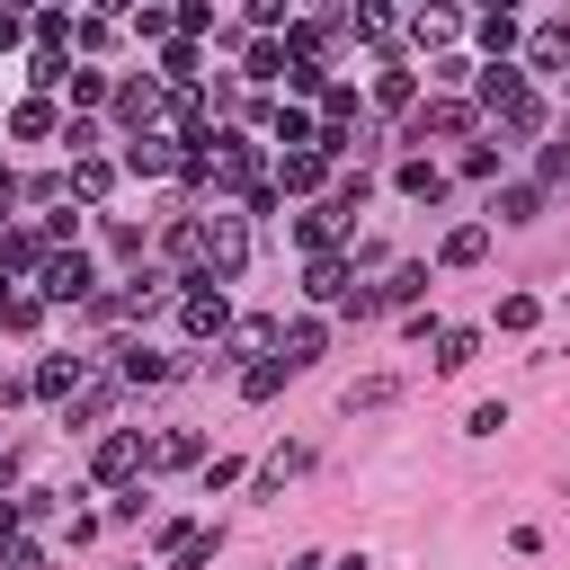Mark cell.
Instances as JSON below:
<instances>
[{
	"instance_id": "cell-37",
	"label": "cell",
	"mask_w": 570,
	"mask_h": 570,
	"mask_svg": "<svg viewBox=\"0 0 570 570\" xmlns=\"http://www.w3.org/2000/svg\"><path fill=\"white\" fill-rule=\"evenodd\" d=\"M347 116H356V89H347V80H338V89H321V125H347Z\"/></svg>"
},
{
	"instance_id": "cell-14",
	"label": "cell",
	"mask_w": 570,
	"mask_h": 570,
	"mask_svg": "<svg viewBox=\"0 0 570 570\" xmlns=\"http://www.w3.org/2000/svg\"><path fill=\"white\" fill-rule=\"evenodd\" d=\"M178 463H205V436H196V428H169V436H151V472H178Z\"/></svg>"
},
{
	"instance_id": "cell-28",
	"label": "cell",
	"mask_w": 570,
	"mask_h": 570,
	"mask_svg": "<svg viewBox=\"0 0 570 570\" xmlns=\"http://www.w3.org/2000/svg\"><path fill=\"white\" fill-rule=\"evenodd\" d=\"M285 62H294V53H285L276 36H258V45H249V80H285Z\"/></svg>"
},
{
	"instance_id": "cell-2",
	"label": "cell",
	"mask_w": 570,
	"mask_h": 570,
	"mask_svg": "<svg viewBox=\"0 0 570 570\" xmlns=\"http://www.w3.org/2000/svg\"><path fill=\"white\" fill-rule=\"evenodd\" d=\"M240 258H249V214H205V232H196V267L232 285Z\"/></svg>"
},
{
	"instance_id": "cell-16",
	"label": "cell",
	"mask_w": 570,
	"mask_h": 570,
	"mask_svg": "<svg viewBox=\"0 0 570 570\" xmlns=\"http://www.w3.org/2000/svg\"><path fill=\"white\" fill-rule=\"evenodd\" d=\"M107 187H116V160H98V151H89V160H71V196H80V205H98Z\"/></svg>"
},
{
	"instance_id": "cell-10",
	"label": "cell",
	"mask_w": 570,
	"mask_h": 570,
	"mask_svg": "<svg viewBox=\"0 0 570 570\" xmlns=\"http://www.w3.org/2000/svg\"><path fill=\"white\" fill-rule=\"evenodd\" d=\"M428 134H472V107H463V98H436V107H419V116H410V142H428Z\"/></svg>"
},
{
	"instance_id": "cell-48",
	"label": "cell",
	"mask_w": 570,
	"mask_h": 570,
	"mask_svg": "<svg viewBox=\"0 0 570 570\" xmlns=\"http://www.w3.org/2000/svg\"><path fill=\"white\" fill-rule=\"evenodd\" d=\"M338 570H365V561H338Z\"/></svg>"
},
{
	"instance_id": "cell-21",
	"label": "cell",
	"mask_w": 570,
	"mask_h": 570,
	"mask_svg": "<svg viewBox=\"0 0 570 570\" xmlns=\"http://www.w3.org/2000/svg\"><path fill=\"white\" fill-rule=\"evenodd\" d=\"M454 27H463V18H454V9H436V0H428V9H410V36H419V45H454Z\"/></svg>"
},
{
	"instance_id": "cell-47",
	"label": "cell",
	"mask_w": 570,
	"mask_h": 570,
	"mask_svg": "<svg viewBox=\"0 0 570 570\" xmlns=\"http://www.w3.org/2000/svg\"><path fill=\"white\" fill-rule=\"evenodd\" d=\"M36 9H71V0H36Z\"/></svg>"
},
{
	"instance_id": "cell-40",
	"label": "cell",
	"mask_w": 570,
	"mask_h": 570,
	"mask_svg": "<svg viewBox=\"0 0 570 570\" xmlns=\"http://www.w3.org/2000/svg\"><path fill=\"white\" fill-rule=\"evenodd\" d=\"M463 178H499V142H472L463 151Z\"/></svg>"
},
{
	"instance_id": "cell-4",
	"label": "cell",
	"mask_w": 570,
	"mask_h": 570,
	"mask_svg": "<svg viewBox=\"0 0 570 570\" xmlns=\"http://www.w3.org/2000/svg\"><path fill=\"white\" fill-rule=\"evenodd\" d=\"M89 472H98V481H134V472H151L142 428H107V436H98V454H89Z\"/></svg>"
},
{
	"instance_id": "cell-36",
	"label": "cell",
	"mask_w": 570,
	"mask_h": 570,
	"mask_svg": "<svg viewBox=\"0 0 570 570\" xmlns=\"http://www.w3.org/2000/svg\"><path fill=\"white\" fill-rule=\"evenodd\" d=\"M0 570H45V543H27V534H9V543H0Z\"/></svg>"
},
{
	"instance_id": "cell-49",
	"label": "cell",
	"mask_w": 570,
	"mask_h": 570,
	"mask_svg": "<svg viewBox=\"0 0 570 570\" xmlns=\"http://www.w3.org/2000/svg\"><path fill=\"white\" fill-rule=\"evenodd\" d=\"M561 80H570V71H561Z\"/></svg>"
},
{
	"instance_id": "cell-29",
	"label": "cell",
	"mask_w": 570,
	"mask_h": 570,
	"mask_svg": "<svg viewBox=\"0 0 570 570\" xmlns=\"http://www.w3.org/2000/svg\"><path fill=\"white\" fill-rule=\"evenodd\" d=\"M312 463V445H285V454H267L258 463V490H285V472H303Z\"/></svg>"
},
{
	"instance_id": "cell-18",
	"label": "cell",
	"mask_w": 570,
	"mask_h": 570,
	"mask_svg": "<svg viewBox=\"0 0 570 570\" xmlns=\"http://www.w3.org/2000/svg\"><path fill=\"white\" fill-rule=\"evenodd\" d=\"M276 356H285V365L303 374V365L321 356V321H294V330H276Z\"/></svg>"
},
{
	"instance_id": "cell-20",
	"label": "cell",
	"mask_w": 570,
	"mask_h": 570,
	"mask_svg": "<svg viewBox=\"0 0 570 570\" xmlns=\"http://www.w3.org/2000/svg\"><path fill=\"white\" fill-rule=\"evenodd\" d=\"M36 392H45V401H71V392H80V356H45V365H36Z\"/></svg>"
},
{
	"instance_id": "cell-7",
	"label": "cell",
	"mask_w": 570,
	"mask_h": 570,
	"mask_svg": "<svg viewBox=\"0 0 570 570\" xmlns=\"http://www.w3.org/2000/svg\"><path fill=\"white\" fill-rule=\"evenodd\" d=\"M321 169H330L321 151H276V169H267V187H276V196H312V187H321Z\"/></svg>"
},
{
	"instance_id": "cell-25",
	"label": "cell",
	"mask_w": 570,
	"mask_h": 570,
	"mask_svg": "<svg viewBox=\"0 0 570 570\" xmlns=\"http://www.w3.org/2000/svg\"><path fill=\"white\" fill-rule=\"evenodd\" d=\"M472 347H481L472 330H436V374H463V365H472Z\"/></svg>"
},
{
	"instance_id": "cell-30",
	"label": "cell",
	"mask_w": 570,
	"mask_h": 570,
	"mask_svg": "<svg viewBox=\"0 0 570 570\" xmlns=\"http://www.w3.org/2000/svg\"><path fill=\"white\" fill-rule=\"evenodd\" d=\"M419 294H428V267H392L383 276V303H419Z\"/></svg>"
},
{
	"instance_id": "cell-11",
	"label": "cell",
	"mask_w": 570,
	"mask_h": 570,
	"mask_svg": "<svg viewBox=\"0 0 570 570\" xmlns=\"http://www.w3.org/2000/svg\"><path fill=\"white\" fill-rule=\"evenodd\" d=\"M303 294H312V303H347V258H338V249H321V258L303 267Z\"/></svg>"
},
{
	"instance_id": "cell-31",
	"label": "cell",
	"mask_w": 570,
	"mask_h": 570,
	"mask_svg": "<svg viewBox=\"0 0 570 570\" xmlns=\"http://www.w3.org/2000/svg\"><path fill=\"white\" fill-rule=\"evenodd\" d=\"M169 27H178V36H205V27H214V0H178Z\"/></svg>"
},
{
	"instance_id": "cell-9",
	"label": "cell",
	"mask_w": 570,
	"mask_h": 570,
	"mask_svg": "<svg viewBox=\"0 0 570 570\" xmlns=\"http://www.w3.org/2000/svg\"><path fill=\"white\" fill-rule=\"evenodd\" d=\"M9 134H18V142H45V134L62 142V116H53V98H18V107H9Z\"/></svg>"
},
{
	"instance_id": "cell-19",
	"label": "cell",
	"mask_w": 570,
	"mask_h": 570,
	"mask_svg": "<svg viewBox=\"0 0 570 570\" xmlns=\"http://www.w3.org/2000/svg\"><path fill=\"white\" fill-rule=\"evenodd\" d=\"M160 374H169V356H151V347H116V383L142 392V383H160Z\"/></svg>"
},
{
	"instance_id": "cell-8",
	"label": "cell",
	"mask_w": 570,
	"mask_h": 570,
	"mask_svg": "<svg viewBox=\"0 0 570 570\" xmlns=\"http://www.w3.org/2000/svg\"><path fill=\"white\" fill-rule=\"evenodd\" d=\"M525 98H534V89H525L517 62H490V71H481V107H490V116H508V107H525Z\"/></svg>"
},
{
	"instance_id": "cell-42",
	"label": "cell",
	"mask_w": 570,
	"mask_h": 570,
	"mask_svg": "<svg viewBox=\"0 0 570 570\" xmlns=\"http://www.w3.org/2000/svg\"><path fill=\"white\" fill-rule=\"evenodd\" d=\"M285 9H294V0H249V27H276Z\"/></svg>"
},
{
	"instance_id": "cell-32",
	"label": "cell",
	"mask_w": 570,
	"mask_h": 570,
	"mask_svg": "<svg viewBox=\"0 0 570 570\" xmlns=\"http://www.w3.org/2000/svg\"><path fill=\"white\" fill-rule=\"evenodd\" d=\"M481 45L508 53V45H517V9H490V18H481Z\"/></svg>"
},
{
	"instance_id": "cell-24",
	"label": "cell",
	"mask_w": 570,
	"mask_h": 570,
	"mask_svg": "<svg viewBox=\"0 0 570 570\" xmlns=\"http://www.w3.org/2000/svg\"><path fill=\"white\" fill-rule=\"evenodd\" d=\"M312 134H321V125H312L303 107H276V151H312Z\"/></svg>"
},
{
	"instance_id": "cell-45",
	"label": "cell",
	"mask_w": 570,
	"mask_h": 570,
	"mask_svg": "<svg viewBox=\"0 0 570 570\" xmlns=\"http://www.w3.org/2000/svg\"><path fill=\"white\" fill-rule=\"evenodd\" d=\"M89 9H134V0H89Z\"/></svg>"
},
{
	"instance_id": "cell-41",
	"label": "cell",
	"mask_w": 570,
	"mask_h": 570,
	"mask_svg": "<svg viewBox=\"0 0 570 570\" xmlns=\"http://www.w3.org/2000/svg\"><path fill=\"white\" fill-rule=\"evenodd\" d=\"M534 169H543V187H552V178H570V142H543V151H534Z\"/></svg>"
},
{
	"instance_id": "cell-46",
	"label": "cell",
	"mask_w": 570,
	"mask_h": 570,
	"mask_svg": "<svg viewBox=\"0 0 570 570\" xmlns=\"http://www.w3.org/2000/svg\"><path fill=\"white\" fill-rule=\"evenodd\" d=\"M294 9H330V0H294Z\"/></svg>"
},
{
	"instance_id": "cell-1",
	"label": "cell",
	"mask_w": 570,
	"mask_h": 570,
	"mask_svg": "<svg viewBox=\"0 0 570 570\" xmlns=\"http://www.w3.org/2000/svg\"><path fill=\"white\" fill-rule=\"evenodd\" d=\"M205 187H214V196H249V187H267L258 142H249V134H214V142H205Z\"/></svg>"
},
{
	"instance_id": "cell-5",
	"label": "cell",
	"mask_w": 570,
	"mask_h": 570,
	"mask_svg": "<svg viewBox=\"0 0 570 570\" xmlns=\"http://www.w3.org/2000/svg\"><path fill=\"white\" fill-rule=\"evenodd\" d=\"M160 107H169V98H160V80H125V89H116V125H125V134H151V125H160Z\"/></svg>"
},
{
	"instance_id": "cell-35",
	"label": "cell",
	"mask_w": 570,
	"mask_h": 570,
	"mask_svg": "<svg viewBox=\"0 0 570 570\" xmlns=\"http://www.w3.org/2000/svg\"><path fill=\"white\" fill-rule=\"evenodd\" d=\"M98 410H107V383H80V392H71V410H62V419H71V428H89V419H98Z\"/></svg>"
},
{
	"instance_id": "cell-38",
	"label": "cell",
	"mask_w": 570,
	"mask_h": 570,
	"mask_svg": "<svg viewBox=\"0 0 570 570\" xmlns=\"http://www.w3.org/2000/svg\"><path fill=\"white\" fill-rule=\"evenodd\" d=\"M534 312H543L534 294H508V303H499V330H534Z\"/></svg>"
},
{
	"instance_id": "cell-3",
	"label": "cell",
	"mask_w": 570,
	"mask_h": 570,
	"mask_svg": "<svg viewBox=\"0 0 570 570\" xmlns=\"http://www.w3.org/2000/svg\"><path fill=\"white\" fill-rule=\"evenodd\" d=\"M36 276H45V285H36L45 303H89V285H98V267H89V249H53V258H45Z\"/></svg>"
},
{
	"instance_id": "cell-22",
	"label": "cell",
	"mask_w": 570,
	"mask_h": 570,
	"mask_svg": "<svg viewBox=\"0 0 570 570\" xmlns=\"http://www.w3.org/2000/svg\"><path fill=\"white\" fill-rule=\"evenodd\" d=\"M214 561V525H187L178 543H169V570H205Z\"/></svg>"
},
{
	"instance_id": "cell-39",
	"label": "cell",
	"mask_w": 570,
	"mask_h": 570,
	"mask_svg": "<svg viewBox=\"0 0 570 570\" xmlns=\"http://www.w3.org/2000/svg\"><path fill=\"white\" fill-rule=\"evenodd\" d=\"M71 98H80V107H98V98H107V71H89V62H80V71H71Z\"/></svg>"
},
{
	"instance_id": "cell-23",
	"label": "cell",
	"mask_w": 570,
	"mask_h": 570,
	"mask_svg": "<svg viewBox=\"0 0 570 570\" xmlns=\"http://www.w3.org/2000/svg\"><path fill=\"white\" fill-rule=\"evenodd\" d=\"M71 71H80L71 53H36V71H27V80H36V98H53V89H71Z\"/></svg>"
},
{
	"instance_id": "cell-15",
	"label": "cell",
	"mask_w": 570,
	"mask_h": 570,
	"mask_svg": "<svg viewBox=\"0 0 570 570\" xmlns=\"http://www.w3.org/2000/svg\"><path fill=\"white\" fill-rule=\"evenodd\" d=\"M392 187H401V196H419V205H436V196H445V169H436V160H401V169H392Z\"/></svg>"
},
{
	"instance_id": "cell-6",
	"label": "cell",
	"mask_w": 570,
	"mask_h": 570,
	"mask_svg": "<svg viewBox=\"0 0 570 570\" xmlns=\"http://www.w3.org/2000/svg\"><path fill=\"white\" fill-rule=\"evenodd\" d=\"M178 160H187V151H178L160 125H151V134H125V169H134V178H160V169H178Z\"/></svg>"
},
{
	"instance_id": "cell-13",
	"label": "cell",
	"mask_w": 570,
	"mask_h": 570,
	"mask_svg": "<svg viewBox=\"0 0 570 570\" xmlns=\"http://www.w3.org/2000/svg\"><path fill=\"white\" fill-rule=\"evenodd\" d=\"M490 214H499V223H534V214H543V178H517V187H499V196H490Z\"/></svg>"
},
{
	"instance_id": "cell-26",
	"label": "cell",
	"mask_w": 570,
	"mask_h": 570,
	"mask_svg": "<svg viewBox=\"0 0 570 570\" xmlns=\"http://www.w3.org/2000/svg\"><path fill=\"white\" fill-rule=\"evenodd\" d=\"M285 374H294L285 356H258V365L240 374V392H249V401H267V392H285Z\"/></svg>"
},
{
	"instance_id": "cell-34",
	"label": "cell",
	"mask_w": 570,
	"mask_h": 570,
	"mask_svg": "<svg viewBox=\"0 0 570 570\" xmlns=\"http://www.w3.org/2000/svg\"><path fill=\"white\" fill-rule=\"evenodd\" d=\"M62 142H71V160H89V151H98V142H107V134H98V125H89V116H62Z\"/></svg>"
},
{
	"instance_id": "cell-17",
	"label": "cell",
	"mask_w": 570,
	"mask_h": 570,
	"mask_svg": "<svg viewBox=\"0 0 570 570\" xmlns=\"http://www.w3.org/2000/svg\"><path fill=\"white\" fill-rule=\"evenodd\" d=\"M472 258H490V223H454L445 232V267H472Z\"/></svg>"
},
{
	"instance_id": "cell-12",
	"label": "cell",
	"mask_w": 570,
	"mask_h": 570,
	"mask_svg": "<svg viewBox=\"0 0 570 570\" xmlns=\"http://www.w3.org/2000/svg\"><path fill=\"white\" fill-rule=\"evenodd\" d=\"M525 62H534V71H570V18L534 27V36H525Z\"/></svg>"
},
{
	"instance_id": "cell-33",
	"label": "cell",
	"mask_w": 570,
	"mask_h": 570,
	"mask_svg": "<svg viewBox=\"0 0 570 570\" xmlns=\"http://www.w3.org/2000/svg\"><path fill=\"white\" fill-rule=\"evenodd\" d=\"M374 98H383V107H410V71L383 62V71H374Z\"/></svg>"
},
{
	"instance_id": "cell-44",
	"label": "cell",
	"mask_w": 570,
	"mask_h": 570,
	"mask_svg": "<svg viewBox=\"0 0 570 570\" xmlns=\"http://www.w3.org/2000/svg\"><path fill=\"white\" fill-rule=\"evenodd\" d=\"M490 9H517V0H481V18H490Z\"/></svg>"
},
{
	"instance_id": "cell-43",
	"label": "cell",
	"mask_w": 570,
	"mask_h": 570,
	"mask_svg": "<svg viewBox=\"0 0 570 570\" xmlns=\"http://www.w3.org/2000/svg\"><path fill=\"white\" fill-rule=\"evenodd\" d=\"M18 525H27V508H18V499H0V543H9Z\"/></svg>"
},
{
	"instance_id": "cell-27",
	"label": "cell",
	"mask_w": 570,
	"mask_h": 570,
	"mask_svg": "<svg viewBox=\"0 0 570 570\" xmlns=\"http://www.w3.org/2000/svg\"><path fill=\"white\" fill-rule=\"evenodd\" d=\"M347 27H356L365 45H383V36H392V0H356V18H347Z\"/></svg>"
}]
</instances>
